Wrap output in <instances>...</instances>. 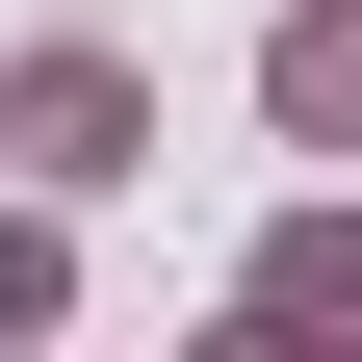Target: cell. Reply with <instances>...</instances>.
<instances>
[{
  "mask_svg": "<svg viewBox=\"0 0 362 362\" xmlns=\"http://www.w3.org/2000/svg\"><path fill=\"white\" fill-rule=\"evenodd\" d=\"M259 129L362 181V0H259Z\"/></svg>",
  "mask_w": 362,
  "mask_h": 362,
  "instance_id": "3",
  "label": "cell"
},
{
  "mask_svg": "<svg viewBox=\"0 0 362 362\" xmlns=\"http://www.w3.org/2000/svg\"><path fill=\"white\" fill-rule=\"evenodd\" d=\"M52 310H78V207H52V181H0V337H52Z\"/></svg>",
  "mask_w": 362,
  "mask_h": 362,
  "instance_id": "4",
  "label": "cell"
},
{
  "mask_svg": "<svg viewBox=\"0 0 362 362\" xmlns=\"http://www.w3.org/2000/svg\"><path fill=\"white\" fill-rule=\"evenodd\" d=\"M0 181H52V207L156 181V78H129L104 26H26V52H0Z\"/></svg>",
  "mask_w": 362,
  "mask_h": 362,
  "instance_id": "1",
  "label": "cell"
},
{
  "mask_svg": "<svg viewBox=\"0 0 362 362\" xmlns=\"http://www.w3.org/2000/svg\"><path fill=\"white\" fill-rule=\"evenodd\" d=\"M233 337H285V362H337V337H362V181L259 207V259H233Z\"/></svg>",
  "mask_w": 362,
  "mask_h": 362,
  "instance_id": "2",
  "label": "cell"
}]
</instances>
